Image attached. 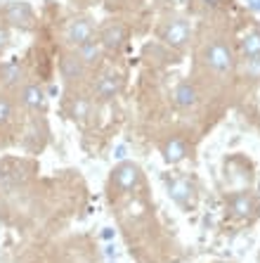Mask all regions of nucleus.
<instances>
[{"label": "nucleus", "instance_id": "obj_1", "mask_svg": "<svg viewBox=\"0 0 260 263\" xmlns=\"http://www.w3.org/2000/svg\"><path fill=\"white\" fill-rule=\"evenodd\" d=\"M201 62H204V67L208 69L211 73L215 76H227V73L234 71V52L227 43H225L223 38H213L208 43L201 48Z\"/></svg>", "mask_w": 260, "mask_h": 263}, {"label": "nucleus", "instance_id": "obj_2", "mask_svg": "<svg viewBox=\"0 0 260 263\" xmlns=\"http://www.w3.org/2000/svg\"><path fill=\"white\" fill-rule=\"evenodd\" d=\"M158 38L161 43L168 45L173 50H185L192 41V24L187 19L182 17H173V19H166L161 29H158Z\"/></svg>", "mask_w": 260, "mask_h": 263}, {"label": "nucleus", "instance_id": "obj_3", "mask_svg": "<svg viewBox=\"0 0 260 263\" xmlns=\"http://www.w3.org/2000/svg\"><path fill=\"white\" fill-rule=\"evenodd\" d=\"M139 183H142V171H139V166L133 164V161H121V164L111 171V187H114L118 195L135 192Z\"/></svg>", "mask_w": 260, "mask_h": 263}, {"label": "nucleus", "instance_id": "obj_4", "mask_svg": "<svg viewBox=\"0 0 260 263\" xmlns=\"http://www.w3.org/2000/svg\"><path fill=\"white\" fill-rule=\"evenodd\" d=\"M123 90V76L114 69H104L92 83V98L99 102H109V100L118 98Z\"/></svg>", "mask_w": 260, "mask_h": 263}, {"label": "nucleus", "instance_id": "obj_5", "mask_svg": "<svg viewBox=\"0 0 260 263\" xmlns=\"http://www.w3.org/2000/svg\"><path fill=\"white\" fill-rule=\"evenodd\" d=\"M128 26L123 24L121 19H109L107 24L99 29V33H97V41H99V45H102L107 52H118V50H123L128 45Z\"/></svg>", "mask_w": 260, "mask_h": 263}, {"label": "nucleus", "instance_id": "obj_6", "mask_svg": "<svg viewBox=\"0 0 260 263\" xmlns=\"http://www.w3.org/2000/svg\"><path fill=\"white\" fill-rule=\"evenodd\" d=\"M92 38H95V24H92V19H88V17L71 19L67 24V29H64V41H67L73 50L78 48V45L88 43V41H92Z\"/></svg>", "mask_w": 260, "mask_h": 263}, {"label": "nucleus", "instance_id": "obj_7", "mask_svg": "<svg viewBox=\"0 0 260 263\" xmlns=\"http://www.w3.org/2000/svg\"><path fill=\"white\" fill-rule=\"evenodd\" d=\"M227 211L232 218H251L258 211V199L253 197V192H234L227 197Z\"/></svg>", "mask_w": 260, "mask_h": 263}, {"label": "nucleus", "instance_id": "obj_8", "mask_svg": "<svg viewBox=\"0 0 260 263\" xmlns=\"http://www.w3.org/2000/svg\"><path fill=\"white\" fill-rule=\"evenodd\" d=\"M19 104L31 111H45L48 109V95L38 83H22L17 90Z\"/></svg>", "mask_w": 260, "mask_h": 263}, {"label": "nucleus", "instance_id": "obj_9", "mask_svg": "<svg viewBox=\"0 0 260 263\" xmlns=\"http://www.w3.org/2000/svg\"><path fill=\"white\" fill-rule=\"evenodd\" d=\"M88 71H90V67H88L73 50L59 60V73L67 83H78V81H83L85 76H88Z\"/></svg>", "mask_w": 260, "mask_h": 263}, {"label": "nucleus", "instance_id": "obj_10", "mask_svg": "<svg viewBox=\"0 0 260 263\" xmlns=\"http://www.w3.org/2000/svg\"><path fill=\"white\" fill-rule=\"evenodd\" d=\"M3 17H5V22H10L12 26H19V29H31L33 26V10L26 3H7L3 7Z\"/></svg>", "mask_w": 260, "mask_h": 263}, {"label": "nucleus", "instance_id": "obj_11", "mask_svg": "<svg viewBox=\"0 0 260 263\" xmlns=\"http://www.w3.org/2000/svg\"><path fill=\"white\" fill-rule=\"evenodd\" d=\"M173 102L177 109H194L199 104V88L192 81H180L173 88Z\"/></svg>", "mask_w": 260, "mask_h": 263}, {"label": "nucleus", "instance_id": "obj_12", "mask_svg": "<svg viewBox=\"0 0 260 263\" xmlns=\"http://www.w3.org/2000/svg\"><path fill=\"white\" fill-rule=\"evenodd\" d=\"M161 152H164V159L168 161V164H180V161L187 159V154H189L187 140L180 138V135H173V138H168V140L164 142Z\"/></svg>", "mask_w": 260, "mask_h": 263}, {"label": "nucleus", "instance_id": "obj_13", "mask_svg": "<svg viewBox=\"0 0 260 263\" xmlns=\"http://www.w3.org/2000/svg\"><path fill=\"white\" fill-rule=\"evenodd\" d=\"M168 192L180 206H192L194 204V185L187 178H173L168 180Z\"/></svg>", "mask_w": 260, "mask_h": 263}, {"label": "nucleus", "instance_id": "obj_14", "mask_svg": "<svg viewBox=\"0 0 260 263\" xmlns=\"http://www.w3.org/2000/svg\"><path fill=\"white\" fill-rule=\"evenodd\" d=\"M67 114L78 123L88 121L92 117V100L85 98V95H71L67 100Z\"/></svg>", "mask_w": 260, "mask_h": 263}, {"label": "nucleus", "instance_id": "obj_15", "mask_svg": "<svg viewBox=\"0 0 260 263\" xmlns=\"http://www.w3.org/2000/svg\"><path fill=\"white\" fill-rule=\"evenodd\" d=\"M236 52L242 60H251V57H260V29L246 31L239 41H236Z\"/></svg>", "mask_w": 260, "mask_h": 263}, {"label": "nucleus", "instance_id": "obj_16", "mask_svg": "<svg viewBox=\"0 0 260 263\" xmlns=\"http://www.w3.org/2000/svg\"><path fill=\"white\" fill-rule=\"evenodd\" d=\"M24 81V69L19 62H3L0 64V86L19 88Z\"/></svg>", "mask_w": 260, "mask_h": 263}, {"label": "nucleus", "instance_id": "obj_17", "mask_svg": "<svg viewBox=\"0 0 260 263\" xmlns=\"http://www.w3.org/2000/svg\"><path fill=\"white\" fill-rule=\"evenodd\" d=\"M73 52H76V55H78L81 60L88 64V67H95L97 62H99V57H102L104 48L99 45V41H97V38H92V41H88V43L78 45V48L73 50Z\"/></svg>", "mask_w": 260, "mask_h": 263}, {"label": "nucleus", "instance_id": "obj_18", "mask_svg": "<svg viewBox=\"0 0 260 263\" xmlns=\"http://www.w3.org/2000/svg\"><path fill=\"white\" fill-rule=\"evenodd\" d=\"M12 119H14V102L0 92V126H7Z\"/></svg>", "mask_w": 260, "mask_h": 263}, {"label": "nucleus", "instance_id": "obj_19", "mask_svg": "<svg viewBox=\"0 0 260 263\" xmlns=\"http://www.w3.org/2000/svg\"><path fill=\"white\" fill-rule=\"evenodd\" d=\"M244 71L248 73V79H260V57L244 60Z\"/></svg>", "mask_w": 260, "mask_h": 263}, {"label": "nucleus", "instance_id": "obj_20", "mask_svg": "<svg viewBox=\"0 0 260 263\" xmlns=\"http://www.w3.org/2000/svg\"><path fill=\"white\" fill-rule=\"evenodd\" d=\"M196 3H201V5L208 7V10H220V7L230 5V0H196Z\"/></svg>", "mask_w": 260, "mask_h": 263}, {"label": "nucleus", "instance_id": "obj_21", "mask_svg": "<svg viewBox=\"0 0 260 263\" xmlns=\"http://www.w3.org/2000/svg\"><path fill=\"white\" fill-rule=\"evenodd\" d=\"M7 43H10V31L5 24H0V52L7 48Z\"/></svg>", "mask_w": 260, "mask_h": 263}, {"label": "nucleus", "instance_id": "obj_22", "mask_svg": "<svg viewBox=\"0 0 260 263\" xmlns=\"http://www.w3.org/2000/svg\"><path fill=\"white\" fill-rule=\"evenodd\" d=\"M218 263H223V261H218Z\"/></svg>", "mask_w": 260, "mask_h": 263}]
</instances>
